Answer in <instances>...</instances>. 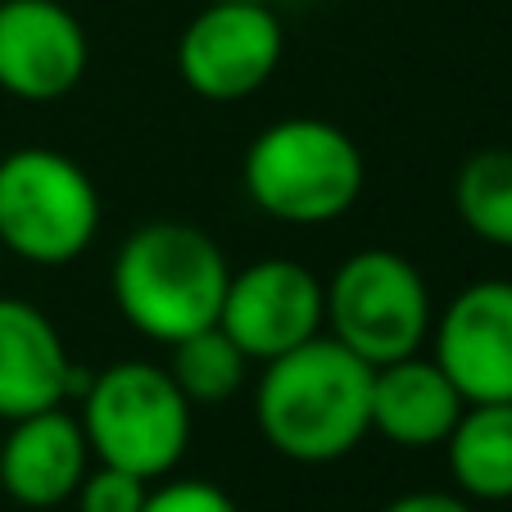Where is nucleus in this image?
Instances as JSON below:
<instances>
[{
    "label": "nucleus",
    "mask_w": 512,
    "mask_h": 512,
    "mask_svg": "<svg viewBox=\"0 0 512 512\" xmlns=\"http://www.w3.org/2000/svg\"><path fill=\"white\" fill-rule=\"evenodd\" d=\"M254 422L290 463H340L372 431V363L322 331L263 363Z\"/></svg>",
    "instance_id": "nucleus-1"
},
{
    "label": "nucleus",
    "mask_w": 512,
    "mask_h": 512,
    "mask_svg": "<svg viewBox=\"0 0 512 512\" xmlns=\"http://www.w3.org/2000/svg\"><path fill=\"white\" fill-rule=\"evenodd\" d=\"M232 263L204 227L182 218L141 223L118 245L109 290L136 336L173 349L195 331L218 327Z\"/></svg>",
    "instance_id": "nucleus-2"
},
{
    "label": "nucleus",
    "mask_w": 512,
    "mask_h": 512,
    "mask_svg": "<svg viewBox=\"0 0 512 512\" xmlns=\"http://www.w3.org/2000/svg\"><path fill=\"white\" fill-rule=\"evenodd\" d=\"M363 182V150L345 127L327 118H281L263 127L241 164L250 204L290 227H322L345 218L363 195Z\"/></svg>",
    "instance_id": "nucleus-3"
},
{
    "label": "nucleus",
    "mask_w": 512,
    "mask_h": 512,
    "mask_svg": "<svg viewBox=\"0 0 512 512\" xmlns=\"http://www.w3.org/2000/svg\"><path fill=\"white\" fill-rule=\"evenodd\" d=\"M78 404L91 458L105 467L159 481L191 449V399L177 390L173 372L145 358H123L100 368Z\"/></svg>",
    "instance_id": "nucleus-4"
},
{
    "label": "nucleus",
    "mask_w": 512,
    "mask_h": 512,
    "mask_svg": "<svg viewBox=\"0 0 512 512\" xmlns=\"http://www.w3.org/2000/svg\"><path fill=\"white\" fill-rule=\"evenodd\" d=\"M100 232V191L78 159L23 145L0 159V250L32 268H68Z\"/></svg>",
    "instance_id": "nucleus-5"
},
{
    "label": "nucleus",
    "mask_w": 512,
    "mask_h": 512,
    "mask_svg": "<svg viewBox=\"0 0 512 512\" xmlns=\"http://www.w3.org/2000/svg\"><path fill=\"white\" fill-rule=\"evenodd\" d=\"M327 327L372 368L417 354L435 327L426 277L399 250L372 245L349 254L327 286Z\"/></svg>",
    "instance_id": "nucleus-6"
},
{
    "label": "nucleus",
    "mask_w": 512,
    "mask_h": 512,
    "mask_svg": "<svg viewBox=\"0 0 512 512\" xmlns=\"http://www.w3.org/2000/svg\"><path fill=\"white\" fill-rule=\"evenodd\" d=\"M286 55L281 19L259 0H213L177 37V78L213 105L263 91Z\"/></svg>",
    "instance_id": "nucleus-7"
},
{
    "label": "nucleus",
    "mask_w": 512,
    "mask_h": 512,
    "mask_svg": "<svg viewBox=\"0 0 512 512\" xmlns=\"http://www.w3.org/2000/svg\"><path fill=\"white\" fill-rule=\"evenodd\" d=\"M218 327L250 363H272L327 331V286L295 259H259L232 272Z\"/></svg>",
    "instance_id": "nucleus-8"
},
{
    "label": "nucleus",
    "mask_w": 512,
    "mask_h": 512,
    "mask_svg": "<svg viewBox=\"0 0 512 512\" xmlns=\"http://www.w3.org/2000/svg\"><path fill=\"white\" fill-rule=\"evenodd\" d=\"M435 363L467 404H512V281H472L435 322Z\"/></svg>",
    "instance_id": "nucleus-9"
},
{
    "label": "nucleus",
    "mask_w": 512,
    "mask_h": 512,
    "mask_svg": "<svg viewBox=\"0 0 512 512\" xmlns=\"http://www.w3.org/2000/svg\"><path fill=\"white\" fill-rule=\"evenodd\" d=\"M91 41L59 0H0V91L50 105L87 78Z\"/></svg>",
    "instance_id": "nucleus-10"
},
{
    "label": "nucleus",
    "mask_w": 512,
    "mask_h": 512,
    "mask_svg": "<svg viewBox=\"0 0 512 512\" xmlns=\"http://www.w3.org/2000/svg\"><path fill=\"white\" fill-rule=\"evenodd\" d=\"M91 372H82L59 327L28 300L0 295V422L68 408L82 399Z\"/></svg>",
    "instance_id": "nucleus-11"
},
{
    "label": "nucleus",
    "mask_w": 512,
    "mask_h": 512,
    "mask_svg": "<svg viewBox=\"0 0 512 512\" xmlns=\"http://www.w3.org/2000/svg\"><path fill=\"white\" fill-rule=\"evenodd\" d=\"M91 472V445L68 408H46L10 422L0 435V490L19 508H59Z\"/></svg>",
    "instance_id": "nucleus-12"
},
{
    "label": "nucleus",
    "mask_w": 512,
    "mask_h": 512,
    "mask_svg": "<svg viewBox=\"0 0 512 512\" xmlns=\"http://www.w3.org/2000/svg\"><path fill=\"white\" fill-rule=\"evenodd\" d=\"M467 399L435 358H395L372 368V431L395 449H440Z\"/></svg>",
    "instance_id": "nucleus-13"
},
{
    "label": "nucleus",
    "mask_w": 512,
    "mask_h": 512,
    "mask_svg": "<svg viewBox=\"0 0 512 512\" xmlns=\"http://www.w3.org/2000/svg\"><path fill=\"white\" fill-rule=\"evenodd\" d=\"M449 476L472 503L512 499V404H467L445 440Z\"/></svg>",
    "instance_id": "nucleus-14"
},
{
    "label": "nucleus",
    "mask_w": 512,
    "mask_h": 512,
    "mask_svg": "<svg viewBox=\"0 0 512 512\" xmlns=\"http://www.w3.org/2000/svg\"><path fill=\"white\" fill-rule=\"evenodd\" d=\"M454 209L463 227L485 245L512 250V150L485 145L463 159L454 177Z\"/></svg>",
    "instance_id": "nucleus-15"
},
{
    "label": "nucleus",
    "mask_w": 512,
    "mask_h": 512,
    "mask_svg": "<svg viewBox=\"0 0 512 512\" xmlns=\"http://www.w3.org/2000/svg\"><path fill=\"white\" fill-rule=\"evenodd\" d=\"M168 372H173L177 390L191 399V408H218L241 395L250 358L241 354V345L223 327H209L177 340Z\"/></svg>",
    "instance_id": "nucleus-16"
},
{
    "label": "nucleus",
    "mask_w": 512,
    "mask_h": 512,
    "mask_svg": "<svg viewBox=\"0 0 512 512\" xmlns=\"http://www.w3.org/2000/svg\"><path fill=\"white\" fill-rule=\"evenodd\" d=\"M145 494H150V481L123 472V467H105L100 463L96 472L82 476L78 485V512H141Z\"/></svg>",
    "instance_id": "nucleus-17"
},
{
    "label": "nucleus",
    "mask_w": 512,
    "mask_h": 512,
    "mask_svg": "<svg viewBox=\"0 0 512 512\" xmlns=\"http://www.w3.org/2000/svg\"><path fill=\"white\" fill-rule=\"evenodd\" d=\"M141 512H241L236 499L213 481H164L150 485Z\"/></svg>",
    "instance_id": "nucleus-18"
},
{
    "label": "nucleus",
    "mask_w": 512,
    "mask_h": 512,
    "mask_svg": "<svg viewBox=\"0 0 512 512\" xmlns=\"http://www.w3.org/2000/svg\"><path fill=\"white\" fill-rule=\"evenodd\" d=\"M377 512H476V503L463 499V494H445V490H413V494L390 499Z\"/></svg>",
    "instance_id": "nucleus-19"
},
{
    "label": "nucleus",
    "mask_w": 512,
    "mask_h": 512,
    "mask_svg": "<svg viewBox=\"0 0 512 512\" xmlns=\"http://www.w3.org/2000/svg\"><path fill=\"white\" fill-rule=\"evenodd\" d=\"M204 5H213V0H204ZM259 5H268V0H259Z\"/></svg>",
    "instance_id": "nucleus-20"
},
{
    "label": "nucleus",
    "mask_w": 512,
    "mask_h": 512,
    "mask_svg": "<svg viewBox=\"0 0 512 512\" xmlns=\"http://www.w3.org/2000/svg\"><path fill=\"white\" fill-rule=\"evenodd\" d=\"M0 435H5V422H0Z\"/></svg>",
    "instance_id": "nucleus-21"
}]
</instances>
